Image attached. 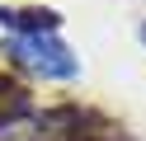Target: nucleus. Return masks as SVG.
<instances>
[{"instance_id":"obj_1","label":"nucleus","mask_w":146,"mask_h":141,"mask_svg":"<svg viewBox=\"0 0 146 141\" xmlns=\"http://www.w3.org/2000/svg\"><path fill=\"white\" fill-rule=\"evenodd\" d=\"M10 56L38 66V71H47V75H61V80L76 75V56H71L57 38H14V42H10Z\"/></svg>"},{"instance_id":"obj_2","label":"nucleus","mask_w":146,"mask_h":141,"mask_svg":"<svg viewBox=\"0 0 146 141\" xmlns=\"http://www.w3.org/2000/svg\"><path fill=\"white\" fill-rule=\"evenodd\" d=\"M61 24L57 9H0V28H10L19 38H52Z\"/></svg>"}]
</instances>
